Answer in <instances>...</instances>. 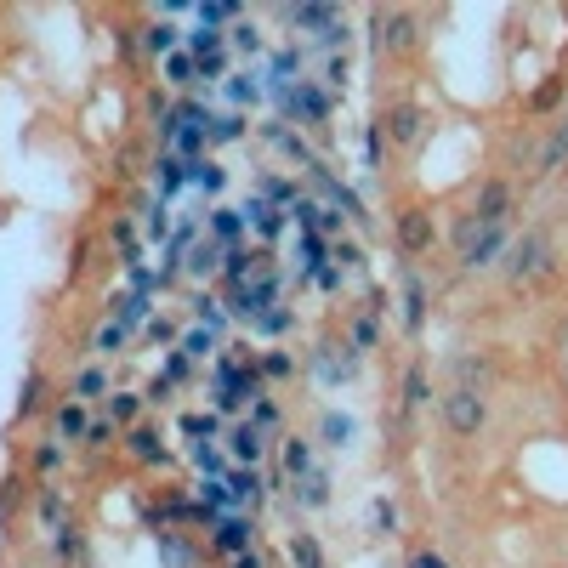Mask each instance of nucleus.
<instances>
[{
	"label": "nucleus",
	"instance_id": "55",
	"mask_svg": "<svg viewBox=\"0 0 568 568\" xmlns=\"http://www.w3.org/2000/svg\"><path fill=\"white\" fill-rule=\"evenodd\" d=\"M409 568H449L438 551H409Z\"/></svg>",
	"mask_w": 568,
	"mask_h": 568
},
{
	"label": "nucleus",
	"instance_id": "2",
	"mask_svg": "<svg viewBox=\"0 0 568 568\" xmlns=\"http://www.w3.org/2000/svg\"><path fill=\"white\" fill-rule=\"evenodd\" d=\"M455 245H461V267H466V273H483V267L506 262L512 233H506V228H478V222L466 216L461 228H455Z\"/></svg>",
	"mask_w": 568,
	"mask_h": 568
},
{
	"label": "nucleus",
	"instance_id": "49",
	"mask_svg": "<svg viewBox=\"0 0 568 568\" xmlns=\"http://www.w3.org/2000/svg\"><path fill=\"white\" fill-rule=\"evenodd\" d=\"M108 438H114V421H108V415H97V421H91V432H86V444L91 449H108Z\"/></svg>",
	"mask_w": 568,
	"mask_h": 568
},
{
	"label": "nucleus",
	"instance_id": "11",
	"mask_svg": "<svg viewBox=\"0 0 568 568\" xmlns=\"http://www.w3.org/2000/svg\"><path fill=\"white\" fill-rule=\"evenodd\" d=\"M52 551H57V563H69V568H86L91 563V540L80 523H63V529L52 534Z\"/></svg>",
	"mask_w": 568,
	"mask_h": 568
},
{
	"label": "nucleus",
	"instance_id": "38",
	"mask_svg": "<svg viewBox=\"0 0 568 568\" xmlns=\"http://www.w3.org/2000/svg\"><path fill=\"white\" fill-rule=\"evenodd\" d=\"M205 137H211V142H239V137H245V125H239V114H222V120L205 125Z\"/></svg>",
	"mask_w": 568,
	"mask_h": 568
},
{
	"label": "nucleus",
	"instance_id": "47",
	"mask_svg": "<svg viewBox=\"0 0 568 568\" xmlns=\"http://www.w3.org/2000/svg\"><path fill=\"white\" fill-rule=\"evenodd\" d=\"M228 40L239 46V52H262V35H256L250 23H233V29H228Z\"/></svg>",
	"mask_w": 568,
	"mask_h": 568
},
{
	"label": "nucleus",
	"instance_id": "34",
	"mask_svg": "<svg viewBox=\"0 0 568 568\" xmlns=\"http://www.w3.org/2000/svg\"><path fill=\"white\" fill-rule=\"evenodd\" d=\"M188 182H194V188H211V194H216V188L228 182V171H222L216 160H194V165H188Z\"/></svg>",
	"mask_w": 568,
	"mask_h": 568
},
{
	"label": "nucleus",
	"instance_id": "21",
	"mask_svg": "<svg viewBox=\"0 0 568 568\" xmlns=\"http://www.w3.org/2000/svg\"><path fill=\"white\" fill-rule=\"evenodd\" d=\"M63 461H69V444H63L57 432H52V438H40V444H35V472H40V478H46V483H52L57 472H63Z\"/></svg>",
	"mask_w": 568,
	"mask_h": 568
},
{
	"label": "nucleus",
	"instance_id": "57",
	"mask_svg": "<svg viewBox=\"0 0 568 568\" xmlns=\"http://www.w3.org/2000/svg\"><path fill=\"white\" fill-rule=\"evenodd\" d=\"M148 233H154V239H165V233H171V216H165V211H148Z\"/></svg>",
	"mask_w": 568,
	"mask_h": 568
},
{
	"label": "nucleus",
	"instance_id": "27",
	"mask_svg": "<svg viewBox=\"0 0 568 568\" xmlns=\"http://www.w3.org/2000/svg\"><path fill=\"white\" fill-rule=\"evenodd\" d=\"M228 495H233V506H256V500H262V472H256V466L233 472V478H228Z\"/></svg>",
	"mask_w": 568,
	"mask_h": 568
},
{
	"label": "nucleus",
	"instance_id": "35",
	"mask_svg": "<svg viewBox=\"0 0 568 568\" xmlns=\"http://www.w3.org/2000/svg\"><path fill=\"white\" fill-rule=\"evenodd\" d=\"M290 108H296V114H307V120H324V114H330V103H324L319 91H307V86L290 91Z\"/></svg>",
	"mask_w": 568,
	"mask_h": 568
},
{
	"label": "nucleus",
	"instance_id": "9",
	"mask_svg": "<svg viewBox=\"0 0 568 568\" xmlns=\"http://www.w3.org/2000/svg\"><path fill=\"white\" fill-rule=\"evenodd\" d=\"M125 455H131V461L137 466H165V438H160V426H131V432H125Z\"/></svg>",
	"mask_w": 568,
	"mask_h": 568
},
{
	"label": "nucleus",
	"instance_id": "20",
	"mask_svg": "<svg viewBox=\"0 0 568 568\" xmlns=\"http://www.w3.org/2000/svg\"><path fill=\"white\" fill-rule=\"evenodd\" d=\"M222 29H211V23H199V29H188V35H182V46H188V57H194V63H205V57H222Z\"/></svg>",
	"mask_w": 568,
	"mask_h": 568
},
{
	"label": "nucleus",
	"instance_id": "4",
	"mask_svg": "<svg viewBox=\"0 0 568 568\" xmlns=\"http://www.w3.org/2000/svg\"><path fill=\"white\" fill-rule=\"evenodd\" d=\"M421 46V18L409 6H392V12H375V52L381 57H409Z\"/></svg>",
	"mask_w": 568,
	"mask_h": 568
},
{
	"label": "nucleus",
	"instance_id": "58",
	"mask_svg": "<svg viewBox=\"0 0 568 568\" xmlns=\"http://www.w3.org/2000/svg\"><path fill=\"white\" fill-rule=\"evenodd\" d=\"M233 568H262V557H256V551H245V557H233Z\"/></svg>",
	"mask_w": 568,
	"mask_h": 568
},
{
	"label": "nucleus",
	"instance_id": "12",
	"mask_svg": "<svg viewBox=\"0 0 568 568\" xmlns=\"http://www.w3.org/2000/svg\"><path fill=\"white\" fill-rule=\"evenodd\" d=\"M404 330L409 336L426 330V279L415 273V267H404Z\"/></svg>",
	"mask_w": 568,
	"mask_h": 568
},
{
	"label": "nucleus",
	"instance_id": "30",
	"mask_svg": "<svg viewBox=\"0 0 568 568\" xmlns=\"http://www.w3.org/2000/svg\"><path fill=\"white\" fill-rule=\"evenodd\" d=\"M239 228H245V211H211V239L216 245H233Z\"/></svg>",
	"mask_w": 568,
	"mask_h": 568
},
{
	"label": "nucleus",
	"instance_id": "14",
	"mask_svg": "<svg viewBox=\"0 0 568 568\" xmlns=\"http://www.w3.org/2000/svg\"><path fill=\"white\" fill-rule=\"evenodd\" d=\"M568 165V125H557L546 142H540V154H534V177H557Z\"/></svg>",
	"mask_w": 568,
	"mask_h": 568
},
{
	"label": "nucleus",
	"instance_id": "13",
	"mask_svg": "<svg viewBox=\"0 0 568 568\" xmlns=\"http://www.w3.org/2000/svg\"><path fill=\"white\" fill-rule=\"evenodd\" d=\"M250 540H256L250 517H222V523H216V551H222V557H245Z\"/></svg>",
	"mask_w": 568,
	"mask_h": 568
},
{
	"label": "nucleus",
	"instance_id": "56",
	"mask_svg": "<svg viewBox=\"0 0 568 568\" xmlns=\"http://www.w3.org/2000/svg\"><path fill=\"white\" fill-rule=\"evenodd\" d=\"M222 69H228V57H205V63H199V80H222Z\"/></svg>",
	"mask_w": 568,
	"mask_h": 568
},
{
	"label": "nucleus",
	"instance_id": "10",
	"mask_svg": "<svg viewBox=\"0 0 568 568\" xmlns=\"http://www.w3.org/2000/svg\"><path fill=\"white\" fill-rule=\"evenodd\" d=\"M449 375H455V387L483 392L489 381H495V358L489 353H461V358H449Z\"/></svg>",
	"mask_w": 568,
	"mask_h": 568
},
{
	"label": "nucleus",
	"instance_id": "8",
	"mask_svg": "<svg viewBox=\"0 0 568 568\" xmlns=\"http://www.w3.org/2000/svg\"><path fill=\"white\" fill-rule=\"evenodd\" d=\"M91 421H97V415H91L80 398H63V404L52 409V426H57V438H63V444H86Z\"/></svg>",
	"mask_w": 568,
	"mask_h": 568
},
{
	"label": "nucleus",
	"instance_id": "16",
	"mask_svg": "<svg viewBox=\"0 0 568 568\" xmlns=\"http://www.w3.org/2000/svg\"><path fill=\"white\" fill-rule=\"evenodd\" d=\"M177 40H182L177 23H171V18H154L148 29H142V52H148V57H171V52H177Z\"/></svg>",
	"mask_w": 568,
	"mask_h": 568
},
{
	"label": "nucleus",
	"instance_id": "39",
	"mask_svg": "<svg viewBox=\"0 0 568 568\" xmlns=\"http://www.w3.org/2000/svg\"><path fill=\"white\" fill-rule=\"evenodd\" d=\"M194 12H199V23H211V29H216V23L239 18V6H233V0H211V6H194Z\"/></svg>",
	"mask_w": 568,
	"mask_h": 568
},
{
	"label": "nucleus",
	"instance_id": "46",
	"mask_svg": "<svg viewBox=\"0 0 568 568\" xmlns=\"http://www.w3.org/2000/svg\"><path fill=\"white\" fill-rule=\"evenodd\" d=\"M194 466H199V472H211V478H222V472H228V461H222L216 449H205V444H194Z\"/></svg>",
	"mask_w": 568,
	"mask_h": 568
},
{
	"label": "nucleus",
	"instance_id": "33",
	"mask_svg": "<svg viewBox=\"0 0 568 568\" xmlns=\"http://www.w3.org/2000/svg\"><path fill=\"white\" fill-rule=\"evenodd\" d=\"M245 216L267 233V239H279V233H284V211H273V205H262V199H256V205H245Z\"/></svg>",
	"mask_w": 568,
	"mask_h": 568
},
{
	"label": "nucleus",
	"instance_id": "36",
	"mask_svg": "<svg viewBox=\"0 0 568 568\" xmlns=\"http://www.w3.org/2000/svg\"><path fill=\"white\" fill-rule=\"evenodd\" d=\"M256 370H262L267 381H284V375L296 370V358H290V353H279V347H273V353H262V358H256Z\"/></svg>",
	"mask_w": 568,
	"mask_h": 568
},
{
	"label": "nucleus",
	"instance_id": "29",
	"mask_svg": "<svg viewBox=\"0 0 568 568\" xmlns=\"http://www.w3.org/2000/svg\"><path fill=\"white\" fill-rule=\"evenodd\" d=\"M165 80H171V86H199V63L188 52H171L165 57Z\"/></svg>",
	"mask_w": 568,
	"mask_h": 568
},
{
	"label": "nucleus",
	"instance_id": "48",
	"mask_svg": "<svg viewBox=\"0 0 568 568\" xmlns=\"http://www.w3.org/2000/svg\"><path fill=\"white\" fill-rule=\"evenodd\" d=\"M250 426L273 432V426H279V404H273V398H256V415H250Z\"/></svg>",
	"mask_w": 568,
	"mask_h": 568
},
{
	"label": "nucleus",
	"instance_id": "15",
	"mask_svg": "<svg viewBox=\"0 0 568 568\" xmlns=\"http://www.w3.org/2000/svg\"><path fill=\"white\" fill-rule=\"evenodd\" d=\"M228 449H233V461H239V466H256V461H262V426H250V421H239V426H233V432H228Z\"/></svg>",
	"mask_w": 568,
	"mask_h": 568
},
{
	"label": "nucleus",
	"instance_id": "54",
	"mask_svg": "<svg viewBox=\"0 0 568 568\" xmlns=\"http://www.w3.org/2000/svg\"><path fill=\"white\" fill-rule=\"evenodd\" d=\"M182 375H188V358H182V353H171V358H165V381H171V387H177Z\"/></svg>",
	"mask_w": 568,
	"mask_h": 568
},
{
	"label": "nucleus",
	"instance_id": "25",
	"mask_svg": "<svg viewBox=\"0 0 568 568\" xmlns=\"http://www.w3.org/2000/svg\"><path fill=\"white\" fill-rule=\"evenodd\" d=\"M290 500H296V506H307V512H319L324 500H330V478H324V472H307V478H296Z\"/></svg>",
	"mask_w": 568,
	"mask_h": 568
},
{
	"label": "nucleus",
	"instance_id": "59",
	"mask_svg": "<svg viewBox=\"0 0 568 568\" xmlns=\"http://www.w3.org/2000/svg\"><path fill=\"white\" fill-rule=\"evenodd\" d=\"M563 125H568V120H563Z\"/></svg>",
	"mask_w": 568,
	"mask_h": 568
},
{
	"label": "nucleus",
	"instance_id": "37",
	"mask_svg": "<svg viewBox=\"0 0 568 568\" xmlns=\"http://www.w3.org/2000/svg\"><path fill=\"white\" fill-rule=\"evenodd\" d=\"M182 432H188V438H199V444H205V438H216V432H222V421H216V415H182Z\"/></svg>",
	"mask_w": 568,
	"mask_h": 568
},
{
	"label": "nucleus",
	"instance_id": "53",
	"mask_svg": "<svg viewBox=\"0 0 568 568\" xmlns=\"http://www.w3.org/2000/svg\"><path fill=\"white\" fill-rule=\"evenodd\" d=\"M148 341H177V324L171 319H148Z\"/></svg>",
	"mask_w": 568,
	"mask_h": 568
},
{
	"label": "nucleus",
	"instance_id": "43",
	"mask_svg": "<svg viewBox=\"0 0 568 568\" xmlns=\"http://www.w3.org/2000/svg\"><path fill=\"white\" fill-rule=\"evenodd\" d=\"M228 97H233V103H256V97H262V86H256V74H233Z\"/></svg>",
	"mask_w": 568,
	"mask_h": 568
},
{
	"label": "nucleus",
	"instance_id": "6",
	"mask_svg": "<svg viewBox=\"0 0 568 568\" xmlns=\"http://www.w3.org/2000/svg\"><path fill=\"white\" fill-rule=\"evenodd\" d=\"M392 233H398V250H404V256H426V250H432V239H438L432 211H426V205H404V211L392 216Z\"/></svg>",
	"mask_w": 568,
	"mask_h": 568
},
{
	"label": "nucleus",
	"instance_id": "51",
	"mask_svg": "<svg viewBox=\"0 0 568 568\" xmlns=\"http://www.w3.org/2000/svg\"><path fill=\"white\" fill-rule=\"evenodd\" d=\"M324 86H330V91L347 86V57H330V63H324Z\"/></svg>",
	"mask_w": 568,
	"mask_h": 568
},
{
	"label": "nucleus",
	"instance_id": "18",
	"mask_svg": "<svg viewBox=\"0 0 568 568\" xmlns=\"http://www.w3.org/2000/svg\"><path fill=\"white\" fill-rule=\"evenodd\" d=\"M154 182H160V199H171L188 182V160H177L171 148H160V160H154Z\"/></svg>",
	"mask_w": 568,
	"mask_h": 568
},
{
	"label": "nucleus",
	"instance_id": "5",
	"mask_svg": "<svg viewBox=\"0 0 568 568\" xmlns=\"http://www.w3.org/2000/svg\"><path fill=\"white\" fill-rule=\"evenodd\" d=\"M512 211H517V194H512L506 177H489L478 188V199H472V222H478V228H506Z\"/></svg>",
	"mask_w": 568,
	"mask_h": 568
},
{
	"label": "nucleus",
	"instance_id": "23",
	"mask_svg": "<svg viewBox=\"0 0 568 568\" xmlns=\"http://www.w3.org/2000/svg\"><path fill=\"white\" fill-rule=\"evenodd\" d=\"M108 370L103 364H86V370L74 375V387H69V398H80V404H91V398H108Z\"/></svg>",
	"mask_w": 568,
	"mask_h": 568
},
{
	"label": "nucleus",
	"instance_id": "22",
	"mask_svg": "<svg viewBox=\"0 0 568 568\" xmlns=\"http://www.w3.org/2000/svg\"><path fill=\"white\" fill-rule=\"evenodd\" d=\"M40 529H63V523H69V500H63V489H57V483H46V489H40Z\"/></svg>",
	"mask_w": 568,
	"mask_h": 568
},
{
	"label": "nucleus",
	"instance_id": "17",
	"mask_svg": "<svg viewBox=\"0 0 568 568\" xmlns=\"http://www.w3.org/2000/svg\"><path fill=\"white\" fill-rule=\"evenodd\" d=\"M103 404H108V421H114V426H137L142 404H148V392H131V387H120V392H108Z\"/></svg>",
	"mask_w": 568,
	"mask_h": 568
},
{
	"label": "nucleus",
	"instance_id": "44",
	"mask_svg": "<svg viewBox=\"0 0 568 568\" xmlns=\"http://www.w3.org/2000/svg\"><path fill=\"white\" fill-rule=\"evenodd\" d=\"M290 324H296V313L273 307V313H262V319H256V330H262V336H279V330H290Z\"/></svg>",
	"mask_w": 568,
	"mask_h": 568
},
{
	"label": "nucleus",
	"instance_id": "7",
	"mask_svg": "<svg viewBox=\"0 0 568 568\" xmlns=\"http://www.w3.org/2000/svg\"><path fill=\"white\" fill-rule=\"evenodd\" d=\"M381 125H387V142H398V148H415V142L426 137V125H432V114H426L421 103H392Z\"/></svg>",
	"mask_w": 568,
	"mask_h": 568
},
{
	"label": "nucleus",
	"instance_id": "50",
	"mask_svg": "<svg viewBox=\"0 0 568 568\" xmlns=\"http://www.w3.org/2000/svg\"><path fill=\"white\" fill-rule=\"evenodd\" d=\"M160 551L171 557V568H188V546H182L177 534H160Z\"/></svg>",
	"mask_w": 568,
	"mask_h": 568
},
{
	"label": "nucleus",
	"instance_id": "24",
	"mask_svg": "<svg viewBox=\"0 0 568 568\" xmlns=\"http://www.w3.org/2000/svg\"><path fill=\"white\" fill-rule=\"evenodd\" d=\"M398 392H404V409H409V415H415V409H426V398H432V381H426V364H421V358L404 370V387H398Z\"/></svg>",
	"mask_w": 568,
	"mask_h": 568
},
{
	"label": "nucleus",
	"instance_id": "28",
	"mask_svg": "<svg viewBox=\"0 0 568 568\" xmlns=\"http://www.w3.org/2000/svg\"><path fill=\"white\" fill-rule=\"evenodd\" d=\"M563 97H568V80H563V74H551L546 86H534V97H529V114H551V108L563 103Z\"/></svg>",
	"mask_w": 568,
	"mask_h": 568
},
{
	"label": "nucleus",
	"instance_id": "3",
	"mask_svg": "<svg viewBox=\"0 0 568 568\" xmlns=\"http://www.w3.org/2000/svg\"><path fill=\"white\" fill-rule=\"evenodd\" d=\"M438 415H444V426L455 432V438H478L483 426H489V398L472 387H449L444 404H438Z\"/></svg>",
	"mask_w": 568,
	"mask_h": 568
},
{
	"label": "nucleus",
	"instance_id": "41",
	"mask_svg": "<svg viewBox=\"0 0 568 568\" xmlns=\"http://www.w3.org/2000/svg\"><path fill=\"white\" fill-rule=\"evenodd\" d=\"M216 256H222V245H216V239H199V245H194V256H188V267H194V273H211V267H216Z\"/></svg>",
	"mask_w": 568,
	"mask_h": 568
},
{
	"label": "nucleus",
	"instance_id": "45",
	"mask_svg": "<svg viewBox=\"0 0 568 568\" xmlns=\"http://www.w3.org/2000/svg\"><path fill=\"white\" fill-rule=\"evenodd\" d=\"M211 347H216L211 330H188V336H182V358H205Z\"/></svg>",
	"mask_w": 568,
	"mask_h": 568
},
{
	"label": "nucleus",
	"instance_id": "42",
	"mask_svg": "<svg viewBox=\"0 0 568 568\" xmlns=\"http://www.w3.org/2000/svg\"><path fill=\"white\" fill-rule=\"evenodd\" d=\"M370 523H375V534H392V529H398V506H392V500H375Z\"/></svg>",
	"mask_w": 568,
	"mask_h": 568
},
{
	"label": "nucleus",
	"instance_id": "52",
	"mask_svg": "<svg viewBox=\"0 0 568 568\" xmlns=\"http://www.w3.org/2000/svg\"><path fill=\"white\" fill-rule=\"evenodd\" d=\"M353 341L370 353V347H375V319H353Z\"/></svg>",
	"mask_w": 568,
	"mask_h": 568
},
{
	"label": "nucleus",
	"instance_id": "40",
	"mask_svg": "<svg viewBox=\"0 0 568 568\" xmlns=\"http://www.w3.org/2000/svg\"><path fill=\"white\" fill-rule=\"evenodd\" d=\"M91 347H97V353H108V358H114V353H120V347H125V324H103V330L91 336Z\"/></svg>",
	"mask_w": 568,
	"mask_h": 568
},
{
	"label": "nucleus",
	"instance_id": "26",
	"mask_svg": "<svg viewBox=\"0 0 568 568\" xmlns=\"http://www.w3.org/2000/svg\"><path fill=\"white\" fill-rule=\"evenodd\" d=\"M284 472H290V483L307 478V472H319V466H313V444H307V438H284Z\"/></svg>",
	"mask_w": 568,
	"mask_h": 568
},
{
	"label": "nucleus",
	"instance_id": "19",
	"mask_svg": "<svg viewBox=\"0 0 568 568\" xmlns=\"http://www.w3.org/2000/svg\"><path fill=\"white\" fill-rule=\"evenodd\" d=\"M319 438H324V449H347V444L358 438L353 415H336V409H324V415H319Z\"/></svg>",
	"mask_w": 568,
	"mask_h": 568
},
{
	"label": "nucleus",
	"instance_id": "32",
	"mask_svg": "<svg viewBox=\"0 0 568 568\" xmlns=\"http://www.w3.org/2000/svg\"><path fill=\"white\" fill-rule=\"evenodd\" d=\"M18 409H23V415L46 409V375H40V370H29V375H23V398H18Z\"/></svg>",
	"mask_w": 568,
	"mask_h": 568
},
{
	"label": "nucleus",
	"instance_id": "31",
	"mask_svg": "<svg viewBox=\"0 0 568 568\" xmlns=\"http://www.w3.org/2000/svg\"><path fill=\"white\" fill-rule=\"evenodd\" d=\"M290 563H296V568H324L319 540H313V534H296V540H290Z\"/></svg>",
	"mask_w": 568,
	"mask_h": 568
},
{
	"label": "nucleus",
	"instance_id": "1",
	"mask_svg": "<svg viewBox=\"0 0 568 568\" xmlns=\"http://www.w3.org/2000/svg\"><path fill=\"white\" fill-rule=\"evenodd\" d=\"M557 273V245H551V233H523V239H512V250H506V279L512 284H534V279H551Z\"/></svg>",
	"mask_w": 568,
	"mask_h": 568
}]
</instances>
